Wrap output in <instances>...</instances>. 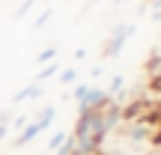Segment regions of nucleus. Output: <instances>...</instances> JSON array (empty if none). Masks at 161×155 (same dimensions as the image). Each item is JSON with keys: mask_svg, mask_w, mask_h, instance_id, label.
I'll return each mask as SVG.
<instances>
[{"mask_svg": "<svg viewBox=\"0 0 161 155\" xmlns=\"http://www.w3.org/2000/svg\"><path fill=\"white\" fill-rule=\"evenodd\" d=\"M149 6H152V12H161V0H152Z\"/></svg>", "mask_w": 161, "mask_h": 155, "instance_id": "nucleus-18", "label": "nucleus"}, {"mask_svg": "<svg viewBox=\"0 0 161 155\" xmlns=\"http://www.w3.org/2000/svg\"><path fill=\"white\" fill-rule=\"evenodd\" d=\"M114 131V125L108 122L104 110H90V113H78L75 131H72V140H75V149L80 155H92L102 149L104 137Z\"/></svg>", "mask_w": 161, "mask_h": 155, "instance_id": "nucleus-1", "label": "nucleus"}, {"mask_svg": "<svg viewBox=\"0 0 161 155\" xmlns=\"http://www.w3.org/2000/svg\"><path fill=\"white\" fill-rule=\"evenodd\" d=\"M39 134H42V131H39V125H36V122H33V119H30V122H27V125H24V128H21V131H18V134H15V146H18V149H21V146H27V143H30V140H33V137H39Z\"/></svg>", "mask_w": 161, "mask_h": 155, "instance_id": "nucleus-5", "label": "nucleus"}, {"mask_svg": "<svg viewBox=\"0 0 161 155\" xmlns=\"http://www.w3.org/2000/svg\"><path fill=\"white\" fill-rule=\"evenodd\" d=\"M158 69H161V54H158V51H152V57H149V63H146V72H152V75H155Z\"/></svg>", "mask_w": 161, "mask_h": 155, "instance_id": "nucleus-13", "label": "nucleus"}, {"mask_svg": "<svg viewBox=\"0 0 161 155\" xmlns=\"http://www.w3.org/2000/svg\"><path fill=\"white\" fill-rule=\"evenodd\" d=\"M66 140H69V131H63V128H57V131L51 134V140H48V146H45V152L51 155L54 149H60V146H63Z\"/></svg>", "mask_w": 161, "mask_h": 155, "instance_id": "nucleus-7", "label": "nucleus"}, {"mask_svg": "<svg viewBox=\"0 0 161 155\" xmlns=\"http://www.w3.org/2000/svg\"><path fill=\"white\" fill-rule=\"evenodd\" d=\"M134 24H116L114 30H110V36H108V42H104V48H102V57L104 60H114V57H119L122 54V48H125V42L134 36Z\"/></svg>", "mask_w": 161, "mask_h": 155, "instance_id": "nucleus-3", "label": "nucleus"}, {"mask_svg": "<svg viewBox=\"0 0 161 155\" xmlns=\"http://www.w3.org/2000/svg\"><path fill=\"white\" fill-rule=\"evenodd\" d=\"M72 152H75V140H72V134H69V140H66L60 149H54L51 155H72Z\"/></svg>", "mask_w": 161, "mask_h": 155, "instance_id": "nucleus-14", "label": "nucleus"}, {"mask_svg": "<svg viewBox=\"0 0 161 155\" xmlns=\"http://www.w3.org/2000/svg\"><path fill=\"white\" fill-rule=\"evenodd\" d=\"M72 98L78 102V113L104 110L110 102H114L108 90H102V86H90V84H75V92H72Z\"/></svg>", "mask_w": 161, "mask_h": 155, "instance_id": "nucleus-2", "label": "nucleus"}, {"mask_svg": "<svg viewBox=\"0 0 161 155\" xmlns=\"http://www.w3.org/2000/svg\"><path fill=\"white\" fill-rule=\"evenodd\" d=\"M0 116H3V113H0Z\"/></svg>", "mask_w": 161, "mask_h": 155, "instance_id": "nucleus-23", "label": "nucleus"}, {"mask_svg": "<svg viewBox=\"0 0 161 155\" xmlns=\"http://www.w3.org/2000/svg\"><path fill=\"white\" fill-rule=\"evenodd\" d=\"M122 90H125V78H122V75H114V78H110V86H108L110 98H116V96H119Z\"/></svg>", "mask_w": 161, "mask_h": 155, "instance_id": "nucleus-9", "label": "nucleus"}, {"mask_svg": "<svg viewBox=\"0 0 161 155\" xmlns=\"http://www.w3.org/2000/svg\"><path fill=\"white\" fill-rule=\"evenodd\" d=\"M69 3H72V0H69Z\"/></svg>", "mask_w": 161, "mask_h": 155, "instance_id": "nucleus-22", "label": "nucleus"}, {"mask_svg": "<svg viewBox=\"0 0 161 155\" xmlns=\"http://www.w3.org/2000/svg\"><path fill=\"white\" fill-rule=\"evenodd\" d=\"M33 6H36V0H24V3H21V9L15 12V18H24V15H27L30 9H33Z\"/></svg>", "mask_w": 161, "mask_h": 155, "instance_id": "nucleus-15", "label": "nucleus"}, {"mask_svg": "<svg viewBox=\"0 0 161 155\" xmlns=\"http://www.w3.org/2000/svg\"><path fill=\"white\" fill-rule=\"evenodd\" d=\"M114 3H116V6H119V3H125V0H114Z\"/></svg>", "mask_w": 161, "mask_h": 155, "instance_id": "nucleus-19", "label": "nucleus"}, {"mask_svg": "<svg viewBox=\"0 0 161 155\" xmlns=\"http://www.w3.org/2000/svg\"><path fill=\"white\" fill-rule=\"evenodd\" d=\"M27 122H30V116H27V113H21V116H15V122H12V128H15V131H21V128L27 125Z\"/></svg>", "mask_w": 161, "mask_h": 155, "instance_id": "nucleus-16", "label": "nucleus"}, {"mask_svg": "<svg viewBox=\"0 0 161 155\" xmlns=\"http://www.w3.org/2000/svg\"><path fill=\"white\" fill-rule=\"evenodd\" d=\"M51 15H54V6H48V9H45V12H42V15H39V18H36V24H33V27H36V30H42V27H45V24H48V21H51Z\"/></svg>", "mask_w": 161, "mask_h": 155, "instance_id": "nucleus-12", "label": "nucleus"}, {"mask_svg": "<svg viewBox=\"0 0 161 155\" xmlns=\"http://www.w3.org/2000/svg\"><path fill=\"white\" fill-rule=\"evenodd\" d=\"M60 84H78V69H63L60 72Z\"/></svg>", "mask_w": 161, "mask_h": 155, "instance_id": "nucleus-11", "label": "nucleus"}, {"mask_svg": "<svg viewBox=\"0 0 161 155\" xmlns=\"http://www.w3.org/2000/svg\"><path fill=\"white\" fill-rule=\"evenodd\" d=\"M39 96H42V84H36V80H33V84H27L21 92H15V96H12V104H24V102L39 98Z\"/></svg>", "mask_w": 161, "mask_h": 155, "instance_id": "nucleus-6", "label": "nucleus"}, {"mask_svg": "<svg viewBox=\"0 0 161 155\" xmlns=\"http://www.w3.org/2000/svg\"><path fill=\"white\" fill-rule=\"evenodd\" d=\"M54 119H57V108H54V104H45V108L39 110V113H36V125H39V131H48V128L54 125Z\"/></svg>", "mask_w": 161, "mask_h": 155, "instance_id": "nucleus-4", "label": "nucleus"}, {"mask_svg": "<svg viewBox=\"0 0 161 155\" xmlns=\"http://www.w3.org/2000/svg\"><path fill=\"white\" fill-rule=\"evenodd\" d=\"M39 155H48V152H39Z\"/></svg>", "mask_w": 161, "mask_h": 155, "instance_id": "nucleus-21", "label": "nucleus"}, {"mask_svg": "<svg viewBox=\"0 0 161 155\" xmlns=\"http://www.w3.org/2000/svg\"><path fill=\"white\" fill-rule=\"evenodd\" d=\"M108 155H134V152H128V149H114V152H108Z\"/></svg>", "mask_w": 161, "mask_h": 155, "instance_id": "nucleus-17", "label": "nucleus"}, {"mask_svg": "<svg viewBox=\"0 0 161 155\" xmlns=\"http://www.w3.org/2000/svg\"><path fill=\"white\" fill-rule=\"evenodd\" d=\"M57 54H60L57 48H45V51L36 57V63H39V66H48V63H54V60H57Z\"/></svg>", "mask_w": 161, "mask_h": 155, "instance_id": "nucleus-10", "label": "nucleus"}, {"mask_svg": "<svg viewBox=\"0 0 161 155\" xmlns=\"http://www.w3.org/2000/svg\"><path fill=\"white\" fill-rule=\"evenodd\" d=\"M92 3H102V0H92Z\"/></svg>", "mask_w": 161, "mask_h": 155, "instance_id": "nucleus-20", "label": "nucleus"}, {"mask_svg": "<svg viewBox=\"0 0 161 155\" xmlns=\"http://www.w3.org/2000/svg\"><path fill=\"white\" fill-rule=\"evenodd\" d=\"M54 75H60V63L54 60V63H48V66H42V72L36 75V84H45L48 78H54Z\"/></svg>", "mask_w": 161, "mask_h": 155, "instance_id": "nucleus-8", "label": "nucleus"}]
</instances>
